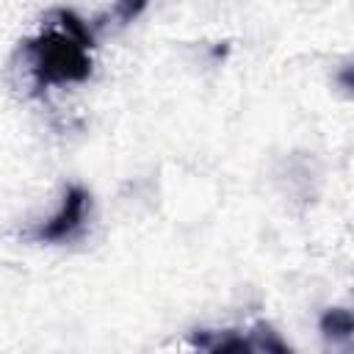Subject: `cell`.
Instances as JSON below:
<instances>
[{"label":"cell","instance_id":"obj_1","mask_svg":"<svg viewBox=\"0 0 354 354\" xmlns=\"http://www.w3.org/2000/svg\"><path fill=\"white\" fill-rule=\"evenodd\" d=\"M33 72L44 83H69L88 75V55H86V36L83 30L69 22L66 33H47L30 44Z\"/></svg>","mask_w":354,"mask_h":354},{"label":"cell","instance_id":"obj_2","mask_svg":"<svg viewBox=\"0 0 354 354\" xmlns=\"http://www.w3.org/2000/svg\"><path fill=\"white\" fill-rule=\"evenodd\" d=\"M86 216V194L80 188H72L61 205V210L39 230V238L44 241H58V238H66Z\"/></svg>","mask_w":354,"mask_h":354},{"label":"cell","instance_id":"obj_3","mask_svg":"<svg viewBox=\"0 0 354 354\" xmlns=\"http://www.w3.org/2000/svg\"><path fill=\"white\" fill-rule=\"evenodd\" d=\"M324 332L335 335V337H346L354 332V315L346 310H332L324 315Z\"/></svg>","mask_w":354,"mask_h":354},{"label":"cell","instance_id":"obj_4","mask_svg":"<svg viewBox=\"0 0 354 354\" xmlns=\"http://www.w3.org/2000/svg\"><path fill=\"white\" fill-rule=\"evenodd\" d=\"M213 354H254L243 340H238V337H230L227 343H221V348H216Z\"/></svg>","mask_w":354,"mask_h":354},{"label":"cell","instance_id":"obj_5","mask_svg":"<svg viewBox=\"0 0 354 354\" xmlns=\"http://www.w3.org/2000/svg\"><path fill=\"white\" fill-rule=\"evenodd\" d=\"M340 80H343V83H348V86H354V69H346V72L340 75Z\"/></svg>","mask_w":354,"mask_h":354}]
</instances>
